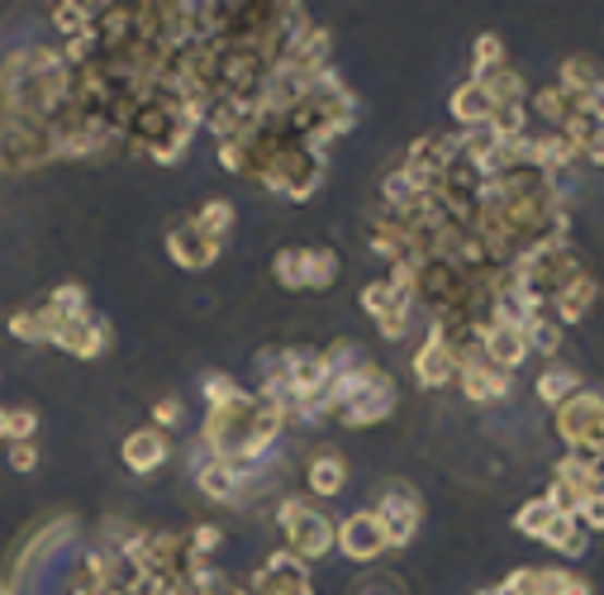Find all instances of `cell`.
<instances>
[{"label":"cell","mask_w":604,"mask_h":595,"mask_svg":"<svg viewBox=\"0 0 604 595\" xmlns=\"http://www.w3.org/2000/svg\"><path fill=\"white\" fill-rule=\"evenodd\" d=\"M557 505L547 496H537V500H529V505H519V514H515V528L519 534H529V538H543L547 534V524L557 520Z\"/></svg>","instance_id":"21"},{"label":"cell","mask_w":604,"mask_h":595,"mask_svg":"<svg viewBox=\"0 0 604 595\" xmlns=\"http://www.w3.org/2000/svg\"><path fill=\"white\" fill-rule=\"evenodd\" d=\"M386 548L390 544H386V528H380L376 510H358L338 524V552H343L348 562H376Z\"/></svg>","instance_id":"4"},{"label":"cell","mask_w":604,"mask_h":595,"mask_svg":"<svg viewBox=\"0 0 604 595\" xmlns=\"http://www.w3.org/2000/svg\"><path fill=\"white\" fill-rule=\"evenodd\" d=\"M191 224H195V229H201L205 238L225 243L229 229H233V205H229V201H205V205L191 215Z\"/></svg>","instance_id":"20"},{"label":"cell","mask_w":604,"mask_h":595,"mask_svg":"<svg viewBox=\"0 0 604 595\" xmlns=\"http://www.w3.org/2000/svg\"><path fill=\"white\" fill-rule=\"evenodd\" d=\"M167 248H172V258L181 262V267H191V272H205L209 262L219 258V248L225 243H215V238H205L195 224L186 219V224H177L172 229V238H167Z\"/></svg>","instance_id":"12"},{"label":"cell","mask_w":604,"mask_h":595,"mask_svg":"<svg viewBox=\"0 0 604 595\" xmlns=\"http://www.w3.org/2000/svg\"><path fill=\"white\" fill-rule=\"evenodd\" d=\"M553 429L571 453H604V395L576 391L567 405L553 409Z\"/></svg>","instance_id":"2"},{"label":"cell","mask_w":604,"mask_h":595,"mask_svg":"<svg viewBox=\"0 0 604 595\" xmlns=\"http://www.w3.org/2000/svg\"><path fill=\"white\" fill-rule=\"evenodd\" d=\"M334 276H338V258L328 248H300V282L310 290L334 286Z\"/></svg>","instance_id":"19"},{"label":"cell","mask_w":604,"mask_h":595,"mask_svg":"<svg viewBox=\"0 0 604 595\" xmlns=\"http://www.w3.org/2000/svg\"><path fill=\"white\" fill-rule=\"evenodd\" d=\"M34 429H38V415H34V409H24V405L5 409V405H0V439H10V443H34Z\"/></svg>","instance_id":"22"},{"label":"cell","mask_w":604,"mask_h":595,"mask_svg":"<svg viewBox=\"0 0 604 595\" xmlns=\"http://www.w3.org/2000/svg\"><path fill=\"white\" fill-rule=\"evenodd\" d=\"M247 591L253 595H314L310 576H305V562H300L291 548H281L277 558H267V567L247 581Z\"/></svg>","instance_id":"7"},{"label":"cell","mask_w":604,"mask_h":595,"mask_svg":"<svg viewBox=\"0 0 604 595\" xmlns=\"http://www.w3.org/2000/svg\"><path fill=\"white\" fill-rule=\"evenodd\" d=\"M457 386L476 405H500L509 395V372H500V367L485 362V357H471V362H462V372H457Z\"/></svg>","instance_id":"10"},{"label":"cell","mask_w":604,"mask_h":595,"mask_svg":"<svg viewBox=\"0 0 604 595\" xmlns=\"http://www.w3.org/2000/svg\"><path fill=\"white\" fill-rule=\"evenodd\" d=\"M561 91H571L576 100L581 96H590V91H600L604 86V72H600V62L595 58H581V52H576V58H567L561 62V82H557Z\"/></svg>","instance_id":"18"},{"label":"cell","mask_w":604,"mask_h":595,"mask_svg":"<svg viewBox=\"0 0 604 595\" xmlns=\"http://www.w3.org/2000/svg\"><path fill=\"white\" fill-rule=\"evenodd\" d=\"M576 520L585 524V534H600V528H604V496H590L585 505H581V514H576Z\"/></svg>","instance_id":"29"},{"label":"cell","mask_w":604,"mask_h":595,"mask_svg":"<svg viewBox=\"0 0 604 595\" xmlns=\"http://www.w3.org/2000/svg\"><path fill=\"white\" fill-rule=\"evenodd\" d=\"M481 348H485V362H495L500 372L515 377L519 367H523V357H529V334H523V324H505V320H495L491 329H485Z\"/></svg>","instance_id":"9"},{"label":"cell","mask_w":604,"mask_h":595,"mask_svg":"<svg viewBox=\"0 0 604 595\" xmlns=\"http://www.w3.org/2000/svg\"><path fill=\"white\" fill-rule=\"evenodd\" d=\"M390 409H396V381H390V372H376V381H366V386L338 409V419H343L348 429H366V425H376V419H386Z\"/></svg>","instance_id":"6"},{"label":"cell","mask_w":604,"mask_h":595,"mask_svg":"<svg viewBox=\"0 0 604 595\" xmlns=\"http://www.w3.org/2000/svg\"><path fill=\"white\" fill-rule=\"evenodd\" d=\"M491 115H495V96L476 76H467V82L452 91V119L462 129H481V124H491Z\"/></svg>","instance_id":"14"},{"label":"cell","mask_w":604,"mask_h":595,"mask_svg":"<svg viewBox=\"0 0 604 595\" xmlns=\"http://www.w3.org/2000/svg\"><path fill=\"white\" fill-rule=\"evenodd\" d=\"M533 391H537V401H543V405H553V409H557V405H567L571 395L581 391V377H576L571 367H561V362H547Z\"/></svg>","instance_id":"16"},{"label":"cell","mask_w":604,"mask_h":595,"mask_svg":"<svg viewBox=\"0 0 604 595\" xmlns=\"http://www.w3.org/2000/svg\"><path fill=\"white\" fill-rule=\"evenodd\" d=\"M177 425H181V401H177V395H167V401L153 409V429L167 433V429H177Z\"/></svg>","instance_id":"28"},{"label":"cell","mask_w":604,"mask_h":595,"mask_svg":"<svg viewBox=\"0 0 604 595\" xmlns=\"http://www.w3.org/2000/svg\"><path fill=\"white\" fill-rule=\"evenodd\" d=\"M529 334V353H543V357H553L561 348V324L553 320V314H537V320L523 329Z\"/></svg>","instance_id":"24"},{"label":"cell","mask_w":604,"mask_h":595,"mask_svg":"<svg viewBox=\"0 0 604 595\" xmlns=\"http://www.w3.org/2000/svg\"><path fill=\"white\" fill-rule=\"evenodd\" d=\"M10 467H15V472H34L38 467V448L34 443H10Z\"/></svg>","instance_id":"30"},{"label":"cell","mask_w":604,"mask_h":595,"mask_svg":"<svg viewBox=\"0 0 604 595\" xmlns=\"http://www.w3.org/2000/svg\"><path fill=\"white\" fill-rule=\"evenodd\" d=\"M358 595H404V586H400V576H390V572H376V576H362Z\"/></svg>","instance_id":"26"},{"label":"cell","mask_w":604,"mask_h":595,"mask_svg":"<svg viewBox=\"0 0 604 595\" xmlns=\"http://www.w3.org/2000/svg\"><path fill=\"white\" fill-rule=\"evenodd\" d=\"M277 524H281L286 548H291L305 567H310V562H319L324 552H334V548H338V524H328L319 510L305 505V500H281Z\"/></svg>","instance_id":"1"},{"label":"cell","mask_w":604,"mask_h":595,"mask_svg":"<svg viewBox=\"0 0 604 595\" xmlns=\"http://www.w3.org/2000/svg\"><path fill=\"white\" fill-rule=\"evenodd\" d=\"M595 300H600L595 276L581 272L571 286H561V290H557V296H553V306H547V310H553V320H557L561 329H567V324H581L585 314H590V306H595Z\"/></svg>","instance_id":"13"},{"label":"cell","mask_w":604,"mask_h":595,"mask_svg":"<svg viewBox=\"0 0 604 595\" xmlns=\"http://www.w3.org/2000/svg\"><path fill=\"white\" fill-rule=\"evenodd\" d=\"M509 68V58H505V44L495 34H481L476 38V52H471V76H485V72H500Z\"/></svg>","instance_id":"23"},{"label":"cell","mask_w":604,"mask_h":595,"mask_svg":"<svg viewBox=\"0 0 604 595\" xmlns=\"http://www.w3.org/2000/svg\"><path fill=\"white\" fill-rule=\"evenodd\" d=\"M457 372H462L457 353L428 329L424 348L414 353V377H419V386H424V391H443V386H452V381H457Z\"/></svg>","instance_id":"8"},{"label":"cell","mask_w":604,"mask_h":595,"mask_svg":"<svg viewBox=\"0 0 604 595\" xmlns=\"http://www.w3.org/2000/svg\"><path fill=\"white\" fill-rule=\"evenodd\" d=\"M537 544H547V548H557V552H567V558H581L585 544H590V534H585V524L576 520V514H557V520L547 524V534L537 538Z\"/></svg>","instance_id":"17"},{"label":"cell","mask_w":604,"mask_h":595,"mask_svg":"<svg viewBox=\"0 0 604 595\" xmlns=\"http://www.w3.org/2000/svg\"><path fill=\"white\" fill-rule=\"evenodd\" d=\"M305 486H310V496H319V500L343 496V486H348V462L338 457V453H314V457L305 462Z\"/></svg>","instance_id":"15"},{"label":"cell","mask_w":604,"mask_h":595,"mask_svg":"<svg viewBox=\"0 0 604 595\" xmlns=\"http://www.w3.org/2000/svg\"><path fill=\"white\" fill-rule=\"evenodd\" d=\"M167 453H172V443H167V433L162 429H134L129 439L120 443V462L129 472H138V476H148V472H157L167 462Z\"/></svg>","instance_id":"11"},{"label":"cell","mask_w":604,"mask_h":595,"mask_svg":"<svg viewBox=\"0 0 604 595\" xmlns=\"http://www.w3.org/2000/svg\"><path fill=\"white\" fill-rule=\"evenodd\" d=\"M105 343H110V324H105L100 314H90V310L52 324V348H62L72 357H100Z\"/></svg>","instance_id":"5"},{"label":"cell","mask_w":604,"mask_h":595,"mask_svg":"<svg viewBox=\"0 0 604 595\" xmlns=\"http://www.w3.org/2000/svg\"><path fill=\"white\" fill-rule=\"evenodd\" d=\"M376 520L386 528V544L390 548H404L419 528V491L404 481H386L376 496Z\"/></svg>","instance_id":"3"},{"label":"cell","mask_w":604,"mask_h":595,"mask_svg":"<svg viewBox=\"0 0 604 595\" xmlns=\"http://www.w3.org/2000/svg\"><path fill=\"white\" fill-rule=\"evenodd\" d=\"M277 276H281V286H291V290L305 286L300 282V248H286V253L277 258Z\"/></svg>","instance_id":"27"},{"label":"cell","mask_w":604,"mask_h":595,"mask_svg":"<svg viewBox=\"0 0 604 595\" xmlns=\"http://www.w3.org/2000/svg\"><path fill=\"white\" fill-rule=\"evenodd\" d=\"M239 381H233V377H205V401H209V409H219V405H229V401H239Z\"/></svg>","instance_id":"25"},{"label":"cell","mask_w":604,"mask_h":595,"mask_svg":"<svg viewBox=\"0 0 604 595\" xmlns=\"http://www.w3.org/2000/svg\"><path fill=\"white\" fill-rule=\"evenodd\" d=\"M0 595H15V591H10V586H5V581H0Z\"/></svg>","instance_id":"31"}]
</instances>
